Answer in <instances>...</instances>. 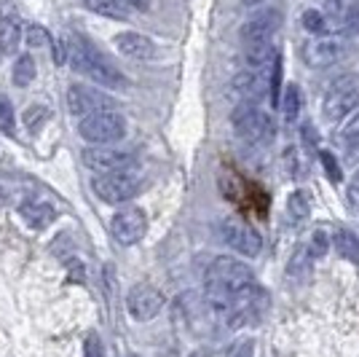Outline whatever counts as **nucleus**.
Returning <instances> with one entry per match:
<instances>
[{
  "mask_svg": "<svg viewBox=\"0 0 359 357\" xmlns=\"http://www.w3.org/2000/svg\"><path fill=\"white\" fill-rule=\"evenodd\" d=\"M279 103H282V113H285L287 124H295L300 116V108H303V97H300L298 84H287V89L282 91Z\"/></svg>",
  "mask_w": 359,
  "mask_h": 357,
  "instance_id": "obj_20",
  "label": "nucleus"
},
{
  "mask_svg": "<svg viewBox=\"0 0 359 357\" xmlns=\"http://www.w3.org/2000/svg\"><path fill=\"white\" fill-rule=\"evenodd\" d=\"M204 280L228 285V287L236 290V287H241V285L255 283V274L247 264H241V261H236V258H228V255H220V258L212 261V266L207 268V277H204Z\"/></svg>",
  "mask_w": 359,
  "mask_h": 357,
  "instance_id": "obj_12",
  "label": "nucleus"
},
{
  "mask_svg": "<svg viewBox=\"0 0 359 357\" xmlns=\"http://www.w3.org/2000/svg\"><path fill=\"white\" fill-rule=\"evenodd\" d=\"M129 8H137V11H148L150 8V0H123Z\"/></svg>",
  "mask_w": 359,
  "mask_h": 357,
  "instance_id": "obj_36",
  "label": "nucleus"
},
{
  "mask_svg": "<svg viewBox=\"0 0 359 357\" xmlns=\"http://www.w3.org/2000/svg\"><path fill=\"white\" fill-rule=\"evenodd\" d=\"M83 164L94 169L97 175L107 172H126L135 167V150L121 148V145H91L83 150Z\"/></svg>",
  "mask_w": 359,
  "mask_h": 357,
  "instance_id": "obj_7",
  "label": "nucleus"
},
{
  "mask_svg": "<svg viewBox=\"0 0 359 357\" xmlns=\"http://www.w3.org/2000/svg\"><path fill=\"white\" fill-rule=\"evenodd\" d=\"M346 153V164H359V134L344 148Z\"/></svg>",
  "mask_w": 359,
  "mask_h": 357,
  "instance_id": "obj_35",
  "label": "nucleus"
},
{
  "mask_svg": "<svg viewBox=\"0 0 359 357\" xmlns=\"http://www.w3.org/2000/svg\"><path fill=\"white\" fill-rule=\"evenodd\" d=\"M116 48H118L123 57H129V60H140V62H148L156 57V44L145 38V35H140V32H118L116 35Z\"/></svg>",
  "mask_w": 359,
  "mask_h": 357,
  "instance_id": "obj_15",
  "label": "nucleus"
},
{
  "mask_svg": "<svg viewBox=\"0 0 359 357\" xmlns=\"http://www.w3.org/2000/svg\"><path fill=\"white\" fill-rule=\"evenodd\" d=\"M94 14L110 16V19H126L129 16V6L123 0H83Z\"/></svg>",
  "mask_w": 359,
  "mask_h": 357,
  "instance_id": "obj_21",
  "label": "nucleus"
},
{
  "mask_svg": "<svg viewBox=\"0 0 359 357\" xmlns=\"http://www.w3.org/2000/svg\"><path fill=\"white\" fill-rule=\"evenodd\" d=\"M14 121H16V116H14L11 100H8V97H0V129L11 134L14 132Z\"/></svg>",
  "mask_w": 359,
  "mask_h": 357,
  "instance_id": "obj_27",
  "label": "nucleus"
},
{
  "mask_svg": "<svg viewBox=\"0 0 359 357\" xmlns=\"http://www.w3.org/2000/svg\"><path fill=\"white\" fill-rule=\"evenodd\" d=\"M126 309L137 323H148L156 314L164 309V296L153 287V285H135L126 296Z\"/></svg>",
  "mask_w": 359,
  "mask_h": 357,
  "instance_id": "obj_11",
  "label": "nucleus"
},
{
  "mask_svg": "<svg viewBox=\"0 0 359 357\" xmlns=\"http://www.w3.org/2000/svg\"><path fill=\"white\" fill-rule=\"evenodd\" d=\"M67 108L70 113L86 119L91 113H102V110H116V103L107 97L105 91H97L91 86H83V84H73L67 89Z\"/></svg>",
  "mask_w": 359,
  "mask_h": 357,
  "instance_id": "obj_10",
  "label": "nucleus"
},
{
  "mask_svg": "<svg viewBox=\"0 0 359 357\" xmlns=\"http://www.w3.org/2000/svg\"><path fill=\"white\" fill-rule=\"evenodd\" d=\"M357 134H359V105L351 113H346L344 119H341V126H338V132H335V143H338L341 148H346Z\"/></svg>",
  "mask_w": 359,
  "mask_h": 357,
  "instance_id": "obj_22",
  "label": "nucleus"
},
{
  "mask_svg": "<svg viewBox=\"0 0 359 357\" xmlns=\"http://www.w3.org/2000/svg\"><path fill=\"white\" fill-rule=\"evenodd\" d=\"M266 309H269V293L257 283H247L233 290V298H231V304L223 312V317L228 327L241 330V327H250L255 323H260Z\"/></svg>",
  "mask_w": 359,
  "mask_h": 357,
  "instance_id": "obj_2",
  "label": "nucleus"
},
{
  "mask_svg": "<svg viewBox=\"0 0 359 357\" xmlns=\"http://www.w3.org/2000/svg\"><path fill=\"white\" fill-rule=\"evenodd\" d=\"M338 30L344 32V35H357L359 32V6L357 3H351L348 6V11H346L344 22H341V27Z\"/></svg>",
  "mask_w": 359,
  "mask_h": 357,
  "instance_id": "obj_29",
  "label": "nucleus"
},
{
  "mask_svg": "<svg viewBox=\"0 0 359 357\" xmlns=\"http://www.w3.org/2000/svg\"><path fill=\"white\" fill-rule=\"evenodd\" d=\"M311 215V196L306 194L303 188L292 191L287 199V221L292 226H303Z\"/></svg>",
  "mask_w": 359,
  "mask_h": 357,
  "instance_id": "obj_17",
  "label": "nucleus"
},
{
  "mask_svg": "<svg viewBox=\"0 0 359 357\" xmlns=\"http://www.w3.org/2000/svg\"><path fill=\"white\" fill-rule=\"evenodd\" d=\"M282 27V11L279 8H263L255 16H250L241 27V41L244 44H257V41H271L276 30Z\"/></svg>",
  "mask_w": 359,
  "mask_h": 357,
  "instance_id": "obj_13",
  "label": "nucleus"
},
{
  "mask_svg": "<svg viewBox=\"0 0 359 357\" xmlns=\"http://www.w3.org/2000/svg\"><path fill=\"white\" fill-rule=\"evenodd\" d=\"M67 60L73 62V67L78 73L89 75V78H94L97 84H102L107 89H123V86H126L123 75H121L89 41L73 38L70 46H67Z\"/></svg>",
  "mask_w": 359,
  "mask_h": 357,
  "instance_id": "obj_1",
  "label": "nucleus"
},
{
  "mask_svg": "<svg viewBox=\"0 0 359 357\" xmlns=\"http://www.w3.org/2000/svg\"><path fill=\"white\" fill-rule=\"evenodd\" d=\"M346 202H348V209H351V212H359V167H357L354 180H351L348 188H346Z\"/></svg>",
  "mask_w": 359,
  "mask_h": 357,
  "instance_id": "obj_32",
  "label": "nucleus"
},
{
  "mask_svg": "<svg viewBox=\"0 0 359 357\" xmlns=\"http://www.w3.org/2000/svg\"><path fill=\"white\" fill-rule=\"evenodd\" d=\"M359 105V73L338 75L325 91L322 116L327 121H341Z\"/></svg>",
  "mask_w": 359,
  "mask_h": 357,
  "instance_id": "obj_4",
  "label": "nucleus"
},
{
  "mask_svg": "<svg viewBox=\"0 0 359 357\" xmlns=\"http://www.w3.org/2000/svg\"><path fill=\"white\" fill-rule=\"evenodd\" d=\"M311 261H314V255L309 253V245H300L298 250H295V255H292V261H290V274H300V271H309Z\"/></svg>",
  "mask_w": 359,
  "mask_h": 357,
  "instance_id": "obj_26",
  "label": "nucleus"
},
{
  "mask_svg": "<svg viewBox=\"0 0 359 357\" xmlns=\"http://www.w3.org/2000/svg\"><path fill=\"white\" fill-rule=\"evenodd\" d=\"M3 202H6V191H3V188H0V205H3Z\"/></svg>",
  "mask_w": 359,
  "mask_h": 357,
  "instance_id": "obj_37",
  "label": "nucleus"
},
{
  "mask_svg": "<svg viewBox=\"0 0 359 357\" xmlns=\"http://www.w3.org/2000/svg\"><path fill=\"white\" fill-rule=\"evenodd\" d=\"M244 54H247V65L252 70H266L276 54V48L271 41H257V44H244Z\"/></svg>",
  "mask_w": 359,
  "mask_h": 357,
  "instance_id": "obj_18",
  "label": "nucleus"
},
{
  "mask_svg": "<svg viewBox=\"0 0 359 357\" xmlns=\"http://www.w3.org/2000/svg\"><path fill=\"white\" fill-rule=\"evenodd\" d=\"M220 237H223V242L231 250H236L244 258H257L260 250H263V237L255 231L252 226L239 221V218L225 221L220 226Z\"/></svg>",
  "mask_w": 359,
  "mask_h": 357,
  "instance_id": "obj_8",
  "label": "nucleus"
},
{
  "mask_svg": "<svg viewBox=\"0 0 359 357\" xmlns=\"http://www.w3.org/2000/svg\"><path fill=\"white\" fill-rule=\"evenodd\" d=\"M35 78V60L30 54H22L14 65V84L16 86H30Z\"/></svg>",
  "mask_w": 359,
  "mask_h": 357,
  "instance_id": "obj_24",
  "label": "nucleus"
},
{
  "mask_svg": "<svg viewBox=\"0 0 359 357\" xmlns=\"http://www.w3.org/2000/svg\"><path fill=\"white\" fill-rule=\"evenodd\" d=\"M233 129L239 134L241 140L247 143H257V145H266L273 140L276 134V126H273V119L252 100H239L236 110H233Z\"/></svg>",
  "mask_w": 359,
  "mask_h": 357,
  "instance_id": "obj_3",
  "label": "nucleus"
},
{
  "mask_svg": "<svg viewBox=\"0 0 359 357\" xmlns=\"http://www.w3.org/2000/svg\"><path fill=\"white\" fill-rule=\"evenodd\" d=\"M27 44L35 46V48H51V35H48L43 27L32 25L30 30H27Z\"/></svg>",
  "mask_w": 359,
  "mask_h": 357,
  "instance_id": "obj_30",
  "label": "nucleus"
},
{
  "mask_svg": "<svg viewBox=\"0 0 359 357\" xmlns=\"http://www.w3.org/2000/svg\"><path fill=\"white\" fill-rule=\"evenodd\" d=\"M255 355V344L252 342H239L231 352H228V357H252Z\"/></svg>",
  "mask_w": 359,
  "mask_h": 357,
  "instance_id": "obj_34",
  "label": "nucleus"
},
{
  "mask_svg": "<svg viewBox=\"0 0 359 357\" xmlns=\"http://www.w3.org/2000/svg\"><path fill=\"white\" fill-rule=\"evenodd\" d=\"M91 191L100 196L107 205H121L129 202L142 191V180L137 178L132 169L126 172H107V175H97L91 180Z\"/></svg>",
  "mask_w": 359,
  "mask_h": 357,
  "instance_id": "obj_6",
  "label": "nucleus"
},
{
  "mask_svg": "<svg viewBox=\"0 0 359 357\" xmlns=\"http://www.w3.org/2000/svg\"><path fill=\"white\" fill-rule=\"evenodd\" d=\"M341 57H344V41L341 38H330V35L316 38V41H311L303 48V62L309 67H316V70L335 65Z\"/></svg>",
  "mask_w": 359,
  "mask_h": 357,
  "instance_id": "obj_14",
  "label": "nucleus"
},
{
  "mask_svg": "<svg viewBox=\"0 0 359 357\" xmlns=\"http://www.w3.org/2000/svg\"><path fill=\"white\" fill-rule=\"evenodd\" d=\"M316 143H319V137H316L314 124H306V126H303V145L309 150H316Z\"/></svg>",
  "mask_w": 359,
  "mask_h": 357,
  "instance_id": "obj_33",
  "label": "nucleus"
},
{
  "mask_svg": "<svg viewBox=\"0 0 359 357\" xmlns=\"http://www.w3.org/2000/svg\"><path fill=\"white\" fill-rule=\"evenodd\" d=\"M83 357H105V344L97 333H89L86 336V344H83Z\"/></svg>",
  "mask_w": 359,
  "mask_h": 357,
  "instance_id": "obj_31",
  "label": "nucleus"
},
{
  "mask_svg": "<svg viewBox=\"0 0 359 357\" xmlns=\"http://www.w3.org/2000/svg\"><path fill=\"white\" fill-rule=\"evenodd\" d=\"M19 215H22V221L30 226V228H46L48 223H54V218H57V212L54 207L48 205V202H22L19 205Z\"/></svg>",
  "mask_w": 359,
  "mask_h": 357,
  "instance_id": "obj_16",
  "label": "nucleus"
},
{
  "mask_svg": "<svg viewBox=\"0 0 359 357\" xmlns=\"http://www.w3.org/2000/svg\"><path fill=\"white\" fill-rule=\"evenodd\" d=\"M78 132L91 145H113V143L126 137V119L118 110L91 113L78 124Z\"/></svg>",
  "mask_w": 359,
  "mask_h": 357,
  "instance_id": "obj_5",
  "label": "nucleus"
},
{
  "mask_svg": "<svg viewBox=\"0 0 359 357\" xmlns=\"http://www.w3.org/2000/svg\"><path fill=\"white\" fill-rule=\"evenodd\" d=\"M319 159H322V167H325V175H327L332 183H341V180H344V172H341V167H338V162H335L332 153L319 150Z\"/></svg>",
  "mask_w": 359,
  "mask_h": 357,
  "instance_id": "obj_28",
  "label": "nucleus"
},
{
  "mask_svg": "<svg viewBox=\"0 0 359 357\" xmlns=\"http://www.w3.org/2000/svg\"><path fill=\"white\" fill-rule=\"evenodd\" d=\"M269 97L273 105H279V97H282V57L279 54H273L269 65Z\"/></svg>",
  "mask_w": 359,
  "mask_h": 357,
  "instance_id": "obj_23",
  "label": "nucleus"
},
{
  "mask_svg": "<svg viewBox=\"0 0 359 357\" xmlns=\"http://www.w3.org/2000/svg\"><path fill=\"white\" fill-rule=\"evenodd\" d=\"M244 3H247V6H255V3H260V0H244Z\"/></svg>",
  "mask_w": 359,
  "mask_h": 357,
  "instance_id": "obj_38",
  "label": "nucleus"
},
{
  "mask_svg": "<svg viewBox=\"0 0 359 357\" xmlns=\"http://www.w3.org/2000/svg\"><path fill=\"white\" fill-rule=\"evenodd\" d=\"M145 231H148V215L140 207L121 209V212L113 215V221H110V234L123 247L137 245L140 239L145 237Z\"/></svg>",
  "mask_w": 359,
  "mask_h": 357,
  "instance_id": "obj_9",
  "label": "nucleus"
},
{
  "mask_svg": "<svg viewBox=\"0 0 359 357\" xmlns=\"http://www.w3.org/2000/svg\"><path fill=\"white\" fill-rule=\"evenodd\" d=\"M303 27L309 32H314V35H325V32L330 30L325 14H322V11H314V8H309V11L303 14Z\"/></svg>",
  "mask_w": 359,
  "mask_h": 357,
  "instance_id": "obj_25",
  "label": "nucleus"
},
{
  "mask_svg": "<svg viewBox=\"0 0 359 357\" xmlns=\"http://www.w3.org/2000/svg\"><path fill=\"white\" fill-rule=\"evenodd\" d=\"M332 245H335V250H338L341 258H346V261H351L354 266H359V239L354 231L338 228L335 237H332Z\"/></svg>",
  "mask_w": 359,
  "mask_h": 357,
  "instance_id": "obj_19",
  "label": "nucleus"
}]
</instances>
